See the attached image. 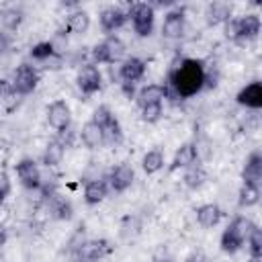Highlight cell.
I'll return each instance as SVG.
<instances>
[{
    "instance_id": "ba28073f",
    "label": "cell",
    "mask_w": 262,
    "mask_h": 262,
    "mask_svg": "<svg viewBox=\"0 0 262 262\" xmlns=\"http://www.w3.org/2000/svg\"><path fill=\"white\" fill-rule=\"evenodd\" d=\"M16 176L20 180V184L29 190H39L43 186V180H41V170L37 166L35 160L31 158H23L18 164H16Z\"/></svg>"
},
{
    "instance_id": "74e56055",
    "label": "cell",
    "mask_w": 262,
    "mask_h": 262,
    "mask_svg": "<svg viewBox=\"0 0 262 262\" xmlns=\"http://www.w3.org/2000/svg\"><path fill=\"white\" fill-rule=\"evenodd\" d=\"M248 262H262V258H250Z\"/></svg>"
},
{
    "instance_id": "cb8c5ba5",
    "label": "cell",
    "mask_w": 262,
    "mask_h": 262,
    "mask_svg": "<svg viewBox=\"0 0 262 262\" xmlns=\"http://www.w3.org/2000/svg\"><path fill=\"white\" fill-rule=\"evenodd\" d=\"M66 29L70 33H76V35H84L88 29H90V14L82 8H76L68 14L66 18Z\"/></svg>"
},
{
    "instance_id": "277c9868",
    "label": "cell",
    "mask_w": 262,
    "mask_h": 262,
    "mask_svg": "<svg viewBox=\"0 0 262 262\" xmlns=\"http://www.w3.org/2000/svg\"><path fill=\"white\" fill-rule=\"evenodd\" d=\"M127 18L133 25V31L139 37H149L154 31L156 20V8L149 2H133L127 10Z\"/></svg>"
},
{
    "instance_id": "3957f363",
    "label": "cell",
    "mask_w": 262,
    "mask_h": 262,
    "mask_svg": "<svg viewBox=\"0 0 262 262\" xmlns=\"http://www.w3.org/2000/svg\"><path fill=\"white\" fill-rule=\"evenodd\" d=\"M127 53V45L117 35H108L104 41L96 43L92 47V61L96 63H117L123 61Z\"/></svg>"
},
{
    "instance_id": "e575fe53",
    "label": "cell",
    "mask_w": 262,
    "mask_h": 262,
    "mask_svg": "<svg viewBox=\"0 0 262 262\" xmlns=\"http://www.w3.org/2000/svg\"><path fill=\"white\" fill-rule=\"evenodd\" d=\"M225 37L237 43V39H239V33H237V18L231 16V18L225 23Z\"/></svg>"
},
{
    "instance_id": "7402d4cb",
    "label": "cell",
    "mask_w": 262,
    "mask_h": 262,
    "mask_svg": "<svg viewBox=\"0 0 262 262\" xmlns=\"http://www.w3.org/2000/svg\"><path fill=\"white\" fill-rule=\"evenodd\" d=\"M196 223L201 225V227H205V229H211V227H215L219 221H221V209L215 205V203H207V205H201L196 211Z\"/></svg>"
},
{
    "instance_id": "9c48e42d",
    "label": "cell",
    "mask_w": 262,
    "mask_h": 262,
    "mask_svg": "<svg viewBox=\"0 0 262 262\" xmlns=\"http://www.w3.org/2000/svg\"><path fill=\"white\" fill-rule=\"evenodd\" d=\"M135 180V172L133 168L127 164V162H121L117 164L111 172H108V178H106V184L113 192H125Z\"/></svg>"
},
{
    "instance_id": "d590c367",
    "label": "cell",
    "mask_w": 262,
    "mask_h": 262,
    "mask_svg": "<svg viewBox=\"0 0 262 262\" xmlns=\"http://www.w3.org/2000/svg\"><path fill=\"white\" fill-rule=\"evenodd\" d=\"M6 237H8V233H6V229H4V225H0V248L6 244Z\"/></svg>"
},
{
    "instance_id": "f546056e",
    "label": "cell",
    "mask_w": 262,
    "mask_h": 262,
    "mask_svg": "<svg viewBox=\"0 0 262 262\" xmlns=\"http://www.w3.org/2000/svg\"><path fill=\"white\" fill-rule=\"evenodd\" d=\"M100 129H102V135H104V143H119L123 139V131H121V125H119L117 117H111Z\"/></svg>"
},
{
    "instance_id": "f1b7e54d",
    "label": "cell",
    "mask_w": 262,
    "mask_h": 262,
    "mask_svg": "<svg viewBox=\"0 0 262 262\" xmlns=\"http://www.w3.org/2000/svg\"><path fill=\"white\" fill-rule=\"evenodd\" d=\"M55 53H57V49H55L53 41H41V43L33 45V49H31V57L35 61H49L51 57H55Z\"/></svg>"
},
{
    "instance_id": "60d3db41",
    "label": "cell",
    "mask_w": 262,
    "mask_h": 262,
    "mask_svg": "<svg viewBox=\"0 0 262 262\" xmlns=\"http://www.w3.org/2000/svg\"><path fill=\"white\" fill-rule=\"evenodd\" d=\"M0 92H2V80H0Z\"/></svg>"
},
{
    "instance_id": "52a82bcc",
    "label": "cell",
    "mask_w": 262,
    "mask_h": 262,
    "mask_svg": "<svg viewBox=\"0 0 262 262\" xmlns=\"http://www.w3.org/2000/svg\"><path fill=\"white\" fill-rule=\"evenodd\" d=\"M76 84L84 96H92L102 88V76L100 70L94 63H84L76 74Z\"/></svg>"
},
{
    "instance_id": "ac0fdd59",
    "label": "cell",
    "mask_w": 262,
    "mask_h": 262,
    "mask_svg": "<svg viewBox=\"0 0 262 262\" xmlns=\"http://www.w3.org/2000/svg\"><path fill=\"white\" fill-rule=\"evenodd\" d=\"M108 194V184H106V178H96V180H88L86 186H84V201L86 205H98L106 199Z\"/></svg>"
},
{
    "instance_id": "2e32d148",
    "label": "cell",
    "mask_w": 262,
    "mask_h": 262,
    "mask_svg": "<svg viewBox=\"0 0 262 262\" xmlns=\"http://www.w3.org/2000/svg\"><path fill=\"white\" fill-rule=\"evenodd\" d=\"M242 180L248 182V184H256L260 186V180H262V154L256 149L248 156L244 168H242Z\"/></svg>"
},
{
    "instance_id": "f35d334b",
    "label": "cell",
    "mask_w": 262,
    "mask_h": 262,
    "mask_svg": "<svg viewBox=\"0 0 262 262\" xmlns=\"http://www.w3.org/2000/svg\"><path fill=\"white\" fill-rule=\"evenodd\" d=\"M184 262H199L196 258H188V260H184Z\"/></svg>"
},
{
    "instance_id": "8fae6325",
    "label": "cell",
    "mask_w": 262,
    "mask_h": 262,
    "mask_svg": "<svg viewBox=\"0 0 262 262\" xmlns=\"http://www.w3.org/2000/svg\"><path fill=\"white\" fill-rule=\"evenodd\" d=\"M47 123L51 129L63 133L68 131L70 123H72V113H70V106L66 104V100H55L49 104L47 108Z\"/></svg>"
},
{
    "instance_id": "5bb4252c",
    "label": "cell",
    "mask_w": 262,
    "mask_h": 262,
    "mask_svg": "<svg viewBox=\"0 0 262 262\" xmlns=\"http://www.w3.org/2000/svg\"><path fill=\"white\" fill-rule=\"evenodd\" d=\"M184 35V12L170 10L162 23V37L164 39H180Z\"/></svg>"
},
{
    "instance_id": "30bf717a",
    "label": "cell",
    "mask_w": 262,
    "mask_h": 262,
    "mask_svg": "<svg viewBox=\"0 0 262 262\" xmlns=\"http://www.w3.org/2000/svg\"><path fill=\"white\" fill-rule=\"evenodd\" d=\"M145 76V61L139 57H125L119 66V78L123 80L125 86H135L139 80H143Z\"/></svg>"
},
{
    "instance_id": "8992f818",
    "label": "cell",
    "mask_w": 262,
    "mask_h": 262,
    "mask_svg": "<svg viewBox=\"0 0 262 262\" xmlns=\"http://www.w3.org/2000/svg\"><path fill=\"white\" fill-rule=\"evenodd\" d=\"M37 84H39V72L33 66L20 63L14 70V76H12V90H14V94L27 96V94L35 92Z\"/></svg>"
},
{
    "instance_id": "83f0119b",
    "label": "cell",
    "mask_w": 262,
    "mask_h": 262,
    "mask_svg": "<svg viewBox=\"0 0 262 262\" xmlns=\"http://www.w3.org/2000/svg\"><path fill=\"white\" fill-rule=\"evenodd\" d=\"M164 154H162V149H149L143 158H141V168H143V172L145 174H156V172H160L162 168H164Z\"/></svg>"
},
{
    "instance_id": "484cf974",
    "label": "cell",
    "mask_w": 262,
    "mask_h": 262,
    "mask_svg": "<svg viewBox=\"0 0 262 262\" xmlns=\"http://www.w3.org/2000/svg\"><path fill=\"white\" fill-rule=\"evenodd\" d=\"M258 201H260V186L242 182L239 192H237V205H239L242 209H248V207L258 205Z\"/></svg>"
},
{
    "instance_id": "4fadbf2b",
    "label": "cell",
    "mask_w": 262,
    "mask_h": 262,
    "mask_svg": "<svg viewBox=\"0 0 262 262\" xmlns=\"http://www.w3.org/2000/svg\"><path fill=\"white\" fill-rule=\"evenodd\" d=\"M199 162V151H196V145L194 143H182L174 158H172V164H170V172H176L180 168H190V166H196Z\"/></svg>"
},
{
    "instance_id": "7a4b0ae2",
    "label": "cell",
    "mask_w": 262,
    "mask_h": 262,
    "mask_svg": "<svg viewBox=\"0 0 262 262\" xmlns=\"http://www.w3.org/2000/svg\"><path fill=\"white\" fill-rule=\"evenodd\" d=\"M254 229H256V223L252 219H248L244 215L235 217L221 233V250L225 254H235L237 250H242V246L248 242V237Z\"/></svg>"
},
{
    "instance_id": "d4e9b609",
    "label": "cell",
    "mask_w": 262,
    "mask_h": 262,
    "mask_svg": "<svg viewBox=\"0 0 262 262\" xmlns=\"http://www.w3.org/2000/svg\"><path fill=\"white\" fill-rule=\"evenodd\" d=\"M63 154H66V145L57 139H51L47 145H45V151H43V164L47 168H53V166H59L61 160H63Z\"/></svg>"
},
{
    "instance_id": "8d00e7d4",
    "label": "cell",
    "mask_w": 262,
    "mask_h": 262,
    "mask_svg": "<svg viewBox=\"0 0 262 262\" xmlns=\"http://www.w3.org/2000/svg\"><path fill=\"white\" fill-rule=\"evenodd\" d=\"M6 45H8V39L4 37V33H0V53L6 49Z\"/></svg>"
},
{
    "instance_id": "44dd1931",
    "label": "cell",
    "mask_w": 262,
    "mask_h": 262,
    "mask_svg": "<svg viewBox=\"0 0 262 262\" xmlns=\"http://www.w3.org/2000/svg\"><path fill=\"white\" fill-rule=\"evenodd\" d=\"M80 139L82 143L88 147V149H96L104 143V135H102V129L94 123V121H86L80 129Z\"/></svg>"
},
{
    "instance_id": "e0dca14e",
    "label": "cell",
    "mask_w": 262,
    "mask_h": 262,
    "mask_svg": "<svg viewBox=\"0 0 262 262\" xmlns=\"http://www.w3.org/2000/svg\"><path fill=\"white\" fill-rule=\"evenodd\" d=\"M260 16L258 14H244L237 18V33H239V39L237 43H246L248 39H256L258 33H260Z\"/></svg>"
},
{
    "instance_id": "9a60e30c",
    "label": "cell",
    "mask_w": 262,
    "mask_h": 262,
    "mask_svg": "<svg viewBox=\"0 0 262 262\" xmlns=\"http://www.w3.org/2000/svg\"><path fill=\"white\" fill-rule=\"evenodd\" d=\"M237 104L246 106V108H260L262 106V84L256 80V82H250L248 86H244L237 96H235Z\"/></svg>"
},
{
    "instance_id": "ffe728a7",
    "label": "cell",
    "mask_w": 262,
    "mask_h": 262,
    "mask_svg": "<svg viewBox=\"0 0 262 262\" xmlns=\"http://www.w3.org/2000/svg\"><path fill=\"white\" fill-rule=\"evenodd\" d=\"M231 4L227 2H211L205 10V16H207V25L215 27V25H225L229 18H231Z\"/></svg>"
},
{
    "instance_id": "d6a6232c",
    "label": "cell",
    "mask_w": 262,
    "mask_h": 262,
    "mask_svg": "<svg viewBox=\"0 0 262 262\" xmlns=\"http://www.w3.org/2000/svg\"><path fill=\"white\" fill-rule=\"evenodd\" d=\"M141 121L143 123H158L164 115V108L162 104H147V106H141Z\"/></svg>"
},
{
    "instance_id": "d6986e66",
    "label": "cell",
    "mask_w": 262,
    "mask_h": 262,
    "mask_svg": "<svg viewBox=\"0 0 262 262\" xmlns=\"http://www.w3.org/2000/svg\"><path fill=\"white\" fill-rule=\"evenodd\" d=\"M166 98V88L164 84H147L137 92V104L147 106V104H162V100Z\"/></svg>"
},
{
    "instance_id": "6da1fadb",
    "label": "cell",
    "mask_w": 262,
    "mask_h": 262,
    "mask_svg": "<svg viewBox=\"0 0 262 262\" xmlns=\"http://www.w3.org/2000/svg\"><path fill=\"white\" fill-rule=\"evenodd\" d=\"M207 86V70L201 59L194 57H180L176 63H172L168 72V80L164 84L166 98L172 96L174 100L190 98L199 94Z\"/></svg>"
},
{
    "instance_id": "836d02e7",
    "label": "cell",
    "mask_w": 262,
    "mask_h": 262,
    "mask_svg": "<svg viewBox=\"0 0 262 262\" xmlns=\"http://www.w3.org/2000/svg\"><path fill=\"white\" fill-rule=\"evenodd\" d=\"M10 188H12V184H10V176L4 172V170H0V205L6 201V196L10 194Z\"/></svg>"
},
{
    "instance_id": "1f68e13d",
    "label": "cell",
    "mask_w": 262,
    "mask_h": 262,
    "mask_svg": "<svg viewBox=\"0 0 262 262\" xmlns=\"http://www.w3.org/2000/svg\"><path fill=\"white\" fill-rule=\"evenodd\" d=\"M246 244H248V250H250V258H262V229L258 225L250 233Z\"/></svg>"
},
{
    "instance_id": "603a6c76",
    "label": "cell",
    "mask_w": 262,
    "mask_h": 262,
    "mask_svg": "<svg viewBox=\"0 0 262 262\" xmlns=\"http://www.w3.org/2000/svg\"><path fill=\"white\" fill-rule=\"evenodd\" d=\"M47 199H49V213H51L53 219H59V221L72 219L74 209H72V203L70 201H66L63 196H59L55 192H49Z\"/></svg>"
},
{
    "instance_id": "4dcf8cb0",
    "label": "cell",
    "mask_w": 262,
    "mask_h": 262,
    "mask_svg": "<svg viewBox=\"0 0 262 262\" xmlns=\"http://www.w3.org/2000/svg\"><path fill=\"white\" fill-rule=\"evenodd\" d=\"M0 23H2V27L14 31L23 23V12L18 8H6V10L0 12Z\"/></svg>"
},
{
    "instance_id": "4316f807",
    "label": "cell",
    "mask_w": 262,
    "mask_h": 262,
    "mask_svg": "<svg viewBox=\"0 0 262 262\" xmlns=\"http://www.w3.org/2000/svg\"><path fill=\"white\" fill-rule=\"evenodd\" d=\"M207 172L196 164V166H190V168H186V172H184V176H182V182H184V186L186 188H190V190H196V188H201L205 182H207Z\"/></svg>"
},
{
    "instance_id": "5b68a950",
    "label": "cell",
    "mask_w": 262,
    "mask_h": 262,
    "mask_svg": "<svg viewBox=\"0 0 262 262\" xmlns=\"http://www.w3.org/2000/svg\"><path fill=\"white\" fill-rule=\"evenodd\" d=\"M113 250L108 239H84L70 256L74 262H98L104 256H108Z\"/></svg>"
},
{
    "instance_id": "ab89813d",
    "label": "cell",
    "mask_w": 262,
    "mask_h": 262,
    "mask_svg": "<svg viewBox=\"0 0 262 262\" xmlns=\"http://www.w3.org/2000/svg\"><path fill=\"white\" fill-rule=\"evenodd\" d=\"M156 262H170V260H156Z\"/></svg>"
},
{
    "instance_id": "7c38bea8",
    "label": "cell",
    "mask_w": 262,
    "mask_h": 262,
    "mask_svg": "<svg viewBox=\"0 0 262 262\" xmlns=\"http://www.w3.org/2000/svg\"><path fill=\"white\" fill-rule=\"evenodd\" d=\"M127 23V12L119 6H106L100 12V29L108 35H113L115 31H119L123 25Z\"/></svg>"
}]
</instances>
